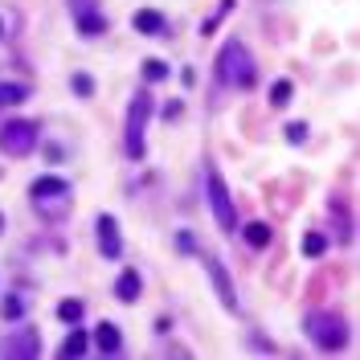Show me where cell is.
<instances>
[{"mask_svg":"<svg viewBox=\"0 0 360 360\" xmlns=\"http://www.w3.org/2000/svg\"><path fill=\"white\" fill-rule=\"evenodd\" d=\"M70 192H74L70 180H62V177H37L33 184H29V197H33L37 213H45V217H62Z\"/></svg>","mask_w":360,"mask_h":360,"instance_id":"277c9868","label":"cell"},{"mask_svg":"<svg viewBox=\"0 0 360 360\" xmlns=\"http://www.w3.org/2000/svg\"><path fill=\"white\" fill-rule=\"evenodd\" d=\"M205 188H209V209H213V217L222 229H237V213H233V197H229V188H225V180L217 168H209L205 172Z\"/></svg>","mask_w":360,"mask_h":360,"instance_id":"8992f818","label":"cell"},{"mask_svg":"<svg viewBox=\"0 0 360 360\" xmlns=\"http://www.w3.org/2000/svg\"><path fill=\"white\" fill-rule=\"evenodd\" d=\"M57 315H62L66 323H78V319H82V303H78V299H66V303L57 307Z\"/></svg>","mask_w":360,"mask_h":360,"instance_id":"ffe728a7","label":"cell"},{"mask_svg":"<svg viewBox=\"0 0 360 360\" xmlns=\"http://www.w3.org/2000/svg\"><path fill=\"white\" fill-rule=\"evenodd\" d=\"M246 242H250V246H267L270 242V225L267 222H250L246 225Z\"/></svg>","mask_w":360,"mask_h":360,"instance_id":"e0dca14e","label":"cell"},{"mask_svg":"<svg viewBox=\"0 0 360 360\" xmlns=\"http://www.w3.org/2000/svg\"><path fill=\"white\" fill-rule=\"evenodd\" d=\"M147 119H152V94H135L132 107H127V123H123V152L132 160H143V132H147Z\"/></svg>","mask_w":360,"mask_h":360,"instance_id":"3957f363","label":"cell"},{"mask_svg":"<svg viewBox=\"0 0 360 360\" xmlns=\"http://www.w3.org/2000/svg\"><path fill=\"white\" fill-rule=\"evenodd\" d=\"M37 135H42V127L33 119H8L0 127V156H12V160L29 156L37 147Z\"/></svg>","mask_w":360,"mask_h":360,"instance_id":"5b68a950","label":"cell"},{"mask_svg":"<svg viewBox=\"0 0 360 360\" xmlns=\"http://www.w3.org/2000/svg\"><path fill=\"white\" fill-rule=\"evenodd\" d=\"M0 37H4V21H0Z\"/></svg>","mask_w":360,"mask_h":360,"instance_id":"484cf974","label":"cell"},{"mask_svg":"<svg viewBox=\"0 0 360 360\" xmlns=\"http://www.w3.org/2000/svg\"><path fill=\"white\" fill-rule=\"evenodd\" d=\"M143 78H147V82H164V78H168V66H164L160 57H147V62H143Z\"/></svg>","mask_w":360,"mask_h":360,"instance_id":"ac0fdd59","label":"cell"},{"mask_svg":"<svg viewBox=\"0 0 360 360\" xmlns=\"http://www.w3.org/2000/svg\"><path fill=\"white\" fill-rule=\"evenodd\" d=\"M217 78H222L225 87H233V90H250L254 82H258L254 53L237 42V37H233V42H225L222 53H217Z\"/></svg>","mask_w":360,"mask_h":360,"instance_id":"6da1fadb","label":"cell"},{"mask_svg":"<svg viewBox=\"0 0 360 360\" xmlns=\"http://www.w3.org/2000/svg\"><path fill=\"white\" fill-rule=\"evenodd\" d=\"M74 90H78L82 98H90V94H94V78H90V74H74Z\"/></svg>","mask_w":360,"mask_h":360,"instance_id":"7402d4cb","label":"cell"},{"mask_svg":"<svg viewBox=\"0 0 360 360\" xmlns=\"http://www.w3.org/2000/svg\"><path fill=\"white\" fill-rule=\"evenodd\" d=\"M327 250V233H303V254L307 258H319Z\"/></svg>","mask_w":360,"mask_h":360,"instance_id":"2e32d148","label":"cell"},{"mask_svg":"<svg viewBox=\"0 0 360 360\" xmlns=\"http://www.w3.org/2000/svg\"><path fill=\"white\" fill-rule=\"evenodd\" d=\"M139 287H143V282H139V270H123V274H119V282H115V295H119V303H135V299H139Z\"/></svg>","mask_w":360,"mask_h":360,"instance_id":"7c38bea8","label":"cell"},{"mask_svg":"<svg viewBox=\"0 0 360 360\" xmlns=\"http://www.w3.org/2000/svg\"><path fill=\"white\" fill-rule=\"evenodd\" d=\"M287 139H291V143H303V139H307V123H291V127H287Z\"/></svg>","mask_w":360,"mask_h":360,"instance_id":"603a6c76","label":"cell"},{"mask_svg":"<svg viewBox=\"0 0 360 360\" xmlns=\"http://www.w3.org/2000/svg\"><path fill=\"white\" fill-rule=\"evenodd\" d=\"M74 21H78V33H82V37H98V33H107V17H98L94 8H90V12H78Z\"/></svg>","mask_w":360,"mask_h":360,"instance_id":"4fadbf2b","label":"cell"},{"mask_svg":"<svg viewBox=\"0 0 360 360\" xmlns=\"http://www.w3.org/2000/svg\"><path fill=\"white\" fill-rule=\"evenodd\" d=\"M205 270H209V278H213V287H217V295H222V307L225 312H237V295H233V282H229V274L217 258H205Z\"/></svg>","mask_w":360,"mask_h":360,"instance_id":"9c48e42d","label":"cell"},{"mask_svg":"<svg viewBox=\"0 0 360 360\" xmlns=\"http://www.w3.org/2000/svg\"><path fill=\"white\" fill-rule=\"evenodd\" d=\"M94 233H98V254H102V258H119V254H123V242H119V222H115L111 213H98Z\"/></svg>","mask_w":360,"mask_h":360,"instance_id":"ba28073f","label":"cell"},{"mask_svg":"<svg viewBox=\"0 0 360 360\" xmlns=\"http://www.w3.org/2000/svg\"><path fill=\"white\" fill-rule=\"evenodd\" d=\"M307 336H312L315 348L336 352L348 340V323H344V315H336V312H312L307 315Z\"/></svg>","mask_w":360,"mask_h":360,"instance_id":"7a4b0ae2","label":"cell"},{"mask_svg":"<svg viewBox=\"0 0 360 360\" xmlns=\"http://www.w3.org/2000/svg\"><path fill=\"white\" fill-rule=\"evenodd\" d=\"M37 352H42V332H33V327L8 336V340L0 344V357H8V360H33Z\"/></svg>","mask_w":360,"mask_h":360,"instance_id":"52a82bcc","label":"cell"},{"mask_svg":"<svg viewBox=\"0 0 360 360\" xmlns=\"http://www.w3.org/2000/svg\"><path fill=\"white\" fill-rule=\"evenodd\" d=\"M82 352H87V332H78V327H74V332L62 340L57 357H62V360H74V357H82Z\"/></svg>","mask_w":360,"mask_h":360,"instance_id":"5bb4252c","label":"cell"},{"mask_svg":"<svg viewBox=\"0 0 360 360\" xmlns=\"http://www.w3.org/2000/svg\"><path fill=\"white\" fill-rule=\"evenodd\" d=\"M94 344H98L107 357H115V352L123 348V336H119V327H115V323H107V319H102V323L94 327Z\"/></svg>","mask_w":360,"mask_h":360,"instance_id":"8fae6325","label":"cell"},{"mask_svg":"<svg viewBox=\"0 0 360 360\" xmlns=\"http://www.w3.org/2000/svg\"><path fill=\"white\" fill-rule=\"evenodd\" d=\"M291 94H295V87H291L287 78H282V82H274V87H270V107H287V102H291Z\"/></svg>","mask_w":360,"mask_h":360,"instance_id":"d6986e66","label":"cell"},{"mask_svg":"<svg viewBox=\"0 0 360 360\" xmlns=\"http://www.w3.org/2000/svg\"><path fill=\"white\" fill-rule=\"evenodd\" d=\"M94 4H98V0H70V8H74V17H78V12H90Z\"/></svg>","mask_w":360,"mask_h":360,"instance_id":"cb8c5ba5","label":"cell"},{"mask_svg":"<svg viewBox=\"0 0 360 360\" xmlns=\"http://www.w3.org/2000/svg\"><path fill=\"white\" fill-rule=\"evenodd\" d=\"M29 87L25 82H0V107H12V102H25Z\"/></svg>","mask_w":360,"mask_h":360,"instance_id":"9a60e30c","label":"cell"},{"mask_svg":"<svg viewBox=\"0 0 360 360\" xmlns=\"http://www.w3.org/2000/svg\"><path fill=\"white\" fill-rule=\"evenodd\" d=\"M0 233H4V213H0Z\"/></svg>","mask_w":360,"mask_h":360,"instance_id":"d4e9b609","label":"cell"},{"mask_svg":"<svg viewBox=\"0 0 360 360\" xmlns=\"http://www.w3.org/2000/svg\"><path fill=\"white\" fill-rule=\"evenodd\" d=\"M0 315H4V319H21V315H25V303H21L17 295H8L4 307H0Z\"/></svg>","mask_w":360,"mask_h":360,"instance_id":"44dd1931","label":"cell"},{"mask_svg":"<svg viewBox=\"0 0 360 360\" xmlns=\"http://www.w3.org/2000/svg\"><path fill=\"white\" fill-rule=\"evenodd\" d=\"M132 25H135V33H143V37H160V33L168 29V21H164L160 8H139L132 17Z\"/></svg>","mask_w":360,"mask_h":360,"instance_id":"30bf717a","label":"cell"}]
</instances>
